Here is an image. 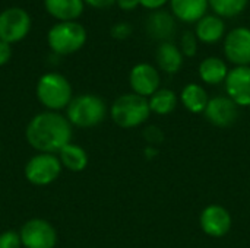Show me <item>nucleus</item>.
I'll use <instances>...</instances> for the list:
<instances>
[{"label": "nucleus", "instance_id": "1", "mask_svg": "<svg viewBox=\"0 0 250 248\" xmlns=\"http://www.w3.org/2000/svg\"><path fill=\"white\" fill-rule=\"evenodd\" d=\"M72 139V126L63 115L48 111L35 115L26 127L28 143L42 152H60Z\"/></svg>", "mask_w": 250, "mask_h": 248}, {"label": "nucleus", "instance_id": "2", "mask_svg": "<svg viewBox=\"0 0 250 248\" xmlns=\"http://www.w3.org/2000/svg\"><path fill=\"white\" fill-rule=\"evenodd\" d=\"M113 121L122 129H133L142 126L151 115L148 98L133 92L120 95L110 110Z\"/></svg>", "mask_w": 250, "mask_h": 248}, {"label": "nucleus", "instance_id": "3", "mask_svg": "<svg viewBox=\"0 0 250 248\" xmlns=\"http://www.w3.org/2000/svg\"><path fill=\"white\" fill-rule=\"evenodd\" d=\"M107 115V105L105 102L91 94L79 95L72 98L67 105V120L70 124L78 127H94L100 124Z\"/></svg>", "mask_w": 250, "mask_h": 248}, {"label": "nucleus", "instance_id": "4", "mask_svg": "<svg viewBox=\"0 0 250 248\" xmlns=\"http://www.w3.org/2000/svg\"><path fill=\"white\" fill-rule=\"evenodd\" d=\"M50 48L60 56H69L79 51L86 42V31L76 20L57 22L47 35Z\"/></svg>", "mask_w": 250, "mask_h": 248}, {"label": "nucleus", "instance_id": "5", "mask_svg": "<svg viewBox=\"0 0 250 248\" xmlns=\"http://www.w3.org/2000/svg\"><path fill=\"white\" fill-rule=\"evenodd\" d=\"M37 96L48 110H62L72 101V86L60 73H45L37 83Z\"/></svg>", "mask_w": 250, "mask_h": 248}, {"label": "nucleus", "instance_id": "6", "mask_svg": "<svg viewBox=\"0 0 250 248\" xmlns=\"http://www.w3.org/2000/svg\"><path fill=\"white\" fill-rule=\"evenodd\" d=\"M62 164L53 153H40L31 158L25 167V177L34 186H47L57 180Z\"/></svg>", "mask_w": 250, "mask_h": 248}, {"label": "nucleus", "instance_id": "7", "mask_svg": "<svg viewBox=\"0 0 250 248\" xmlns=\"http://www.w3.org/2000/svg\"><path fill=\"white\" fill-rule=\"evenodd\" d=\"M31 29V18L21 7H9L0 13V39L13 44L23 39Z\"/></svg>", "mask_w": 250, "mask_h": 248}, {"label": "nucleus", "instance_id": "8", "mask_svg": "<svg viewBox=\"0 0 250 248\" xmlns=\"http://www.w3.org/2000/svg\"><path fill=\"white\" fill-rule=\"evenodd\" d=\"M224 54L234 66H250V28L237 26L224 37Z\"/></svg>", "mask_w": 250, "mask_h": 248}, {"label": "nucleus", "instance_id": "9", "mask_svg": "<svg viewBox=\"0 0 250 248\" xmlns=\"http://www.w3.org/2000/svg\"><path fill=\"white\" fill-rule=\"evenodd\" d=\"M233 225L230 212L221 205H209L199 215V227L208 237L223 238L226 237Z\"/></svg>", "mask_w": 250, "mask_h": 248}, {"label": "nucleus", "instance_id": "10", "mask_svg": "<svg viewBox=\"0 0 250 248\" xmlns=\"http://www.w3.org/2000/svg\"><path fill=\"white\" fill-rule=\"evenodd\" d=\"M21 240L25 248H54L57 234L54 228L42 219H31L21 229Z\"/></svg>", "mask_w": 250, "mask_h": 248}, {"label": "nucleus", "instance_id": "11", "mask_svg": "<svg viewBox=\"0 0 250 248\" xmlns=\"http://www.w3.org/2000/svg\"><path fill=\"white\" fill-rule=\"evenodd\" d=\"M129 85L133 94L149 98L160 89L161 76L155 66L149 63H138L129 73Z\"/></svg>", "mask_w": 250, "mask_h": 248}, {"label": "nucleus", "instance_id": "12", "mask_svg": "<svg viewBox=\"0 0 250 248\" xmlns=\"http://www.w3.org/2000/svg\"><path fill=\"white\" fill-rule=\"evenodd\" d=\"M207 120L215 127H231L239 118V105L229 96H214L204 111Z\"/></svg>", "mask_w": 250, "mask_h": 248}, {"label": "nucleus", "instance_id": "13", "mask_svg": "<svg viewBox=\"0 0 250 248\" xmlns=\"http://www.w3.org/2000/svg\"><path fill=\"white\" fill-rule=\"evenodd\" d=\"M224 83L230 99L239 107H250V66L233 67Z\"/></svg>", "mask_w": 250, "mask_h": 248}, {"label": "nucleus", "instance_id": "14", "mask_svg": "<svg viewBox=\"0 0 250 248\" xmlns=\"http://www.w3.org/2000/svg\"><path fill=\"white\" fill-rule=\"evenodd\" d=\"M171 15L185 23H196L209 7L208 0H170Z\"/></svg>", "mask_w": 250, "mask_h": 248}, {"label": "nucleus", "instance_id": "15", "mask_svg": "<svg viewBox=\"0 0 250 248\" xmlns=\"http://www.w3.org/2000/svg\"><path fill=\"white\" fill-rule=\"evenodd\" d=\"M195 35L199 42L215 44L226 35V22L217 15H205L196 22Z\"/></svg>", "mask_w": 250, "mask_h": 248}, {"label": "nucleus", "instance_id": "16", "mask_svg": "<svg viewBox=\"0 0 250 248\" xmlns=\"http://www.w3.org/2000/svg\"><path fill=\"white\" fill-rule=\"evenodd\" d=\"M155 60H157L158 67L163 72H166L168 75H174V73L180 72V69L183 67L185 56L176 44H173L170 41H164L157 47Z\"/></svg>", "mask_w": 250, "mask_h": 248}, {"label": "nucleus", "instance_id": "17", "mask_svg": "<svg viewBox=\"0 0 250 248\" xmlns=\"http://www.w3.org/2000/svg\"><path fill=\"white\" fill-rule=\"evenodd\" d=\"M146 31L154 39H160L163 42L168 41L176 31L174 16L166 10H154L148 18Z\"/></svg>", "mask_w": 250, "mask_h": 248}, {"label": "nucleus", "instance_id": "18", "mask_svg": "<svg viewBox=\"0 0 250 248\" xmlns=\"http://www.w3.org/2000/svg\"><path fill=\"white\" fill-rule=\"evenodd\" d=\"M45 10L59 22H70L78 19L82 12L85 1L83 0H44Z\"/></svg>", "mask_w": 250, "mask_h": 248}, {"label": "nucleus", "instance_id": "19", "mask_svg": "<svg viewBox=\"0 0 250 248\" xmlns=\"http://www.w3.org/2000/svg\"><path fill=\"white\" fill-rule=\"evenodd\" d=\"M229 72L230 69L227 63L220 57H207L198 67V75L207 85H220L226 82Z\"/></svg>", "mask_w": 250, "mask_h": 248}, {"label": "nucleus", "instance_id": "20", "mask_svg": "<svg viewBox=\"0 0 250 248\" xmlns=\"http://www.w3.org/2000/svg\"><path fill=\"white\" fill-rule=\"evenodd\" d=\"M182 105L192 114H201L205 111L209 96L205 88L199 83H188L180 92Z\"/></svg>", "mask_w": 250, "mask_h": 248}, {"label": "nucleus", "instance_id": "21", "mask_svg": "<svg viewBox=\"0 0 250 248\" xmlns=\"http://www.w3.org/2000/svg\"><path fill=\"white\" fill-rule=\"evenodd\" d=\"M151 113L157 115H167L171 114L177 104H179V96L173 89L168 88H160L155 94H152L148 98Z\"/></svg>", "mask_w": 250, "mask_h": 248}, {"label": "nucleus", "instance_id": "22", "mask_svg": "<svg viewBox=\"0 0 250 248\" xmlns=\"http://www.w3.org/2000/svg\"><path fill=\"white\" fill-rule=\"evenodd\" d=\"M60 164L64 165L67 170L73 171V172H79L82 170L86 168L88 165V155L86 152L78 146V145H66L60 152Z\"/></svg>", "mask_w": 250, "mask_h": 248}, {"label": "nucleus", "instance_id": "23", "mask_svg": "<svg viewBox=\"0 0 250 248\" xmlns=\"http://www.w3.org/2000/svg\"><path fill=\"white\" fill-rule=\"evenodd\" d=\"M209 7L220 18H234L245 12L249 0H208Z\"/></svg>", "mask_w": 250, "mask_h": 248}, {"label": "nucleus", "instance_id": "24", "mask_svg": "<svg viewBox=\"0 0 250 248\" xmlns=\"http://www.w3.org/2000/svg\"><path fill=\"white\" fill-rule=\"evenodd\" d=\"M198 38L195 32L192 31H185L182 38H180V51L183 53L185 57H193L198 53Z\"/></svg>", "mask_w": 250, "mask_h": 248}, {"label": "nucleus", "instance_id": "25", "mask_svg": "<svg viewBox=\"0 0 250 248\" xmlns=\"http://www.w3.org/2000/svg\"><path fill=\"white\" fill-rule=\"evenodd\" d=\"M21 235L15 231H6L0 235V248H21Z\"/></svg>", "mask_w": 250, "mask_h": 248}, {"label": "nucleus", "instance_id": "26", "mask_svg": "<svg viewBox=\"0 0 250 248\" xmlns=\"http://www.w3.org/2000/svg\"><path fill=\"white\" fill-rule=\"evenodd\" d=\"M144 137L146 139L149 146H155V145H158V143H161L164 140V133L161 132V129H158L155 126H149V127L145 129Z\"/></svg>", "mask_w": 250, "mask_h": 248}, {"label": "nucleus", "instance_id": "27", "mask_svg": "<svg viewBox=\"0 0 250 248\" xmlns=\"http://www.w3.org/2000/svg\"><path fill=\"white\" fill-rule=\"evenodd\" d=\"M132 26L126 22H119L111 28V37L116 39H126L132 35Z\"/></svg>", "mask_w": 250, "mask_h": 248}, {"label": "nucleus", "instance_id": "28", "mask_svg": "<svg viewBox=\"0 0 250 248\" xmlns=\"http://www.w3.org/2000/svg\"><path fill=\"white\" fill-rule=\"evenodd\" d=\"M12 57V47L10 44L0 39V66L6 64Z\"/></svg>", "mask_w": 250, "mask_h": 248}, {"label": "nucleus", "instance_id": "29", "mask_svg": "<svg viewBox=\"0 0 250 248\" xmlns=\"http://www.w3.org/2000/svg\"><path fill=\"white\" fill-rule=\"evenodd\" d=\"M167 3H170V0H139V4L149 10H160Z\"/></svg>", "mask_w": 250, "mask_h": 248}, {"label": "nucleus", "instance_id": "30", "mask_svg": "<svg viewBox=\"0 0 250 248\" xmlns=\"http://www.w3.org/2000/svg\"><path fill=\"white\" fill-rule=\"evenodd\" d=\"M117 6L122 9V10H126V12H130V10H135L139 4V0H117L116 1Z\"/></svg>", "mask_w": 250, "mask_h": 248}, {"label": "nucleus", "instance_id": "31", "mask_svg": "<svg viewBox=\"0 0 250 248\" xmlns=\"http://www.w3.org/2000/svg\"><path fill=\"white\" fill-rule=\"evenodd\" d=\"M86 4L95 7V9H107L110 7L111 4H114L117 0H83Z\"/></svg>", "mask_w": 250, "mask_h": 248}, {"label": "nucleus", "instance_id": "32", "mask_svg": "<svg viewBox=\"0 0 250 248\" xmlns=\"http://www.w3.org/2000/svg\"><path fill=\"white\" fill-rule=\"evenodd\" d=\"M145 155H146L148 158H154V156L158 155V149H157L155 146H146V148H145Z\"/></svg>", "mask_w": 250, "mask_h": 248}]
</instances>
